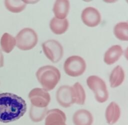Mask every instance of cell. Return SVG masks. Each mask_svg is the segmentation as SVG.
<instances>
[{
  "label": "cell",
  "mask_w": 128,
  "mask_h": 125,
  "mask_svg": "<svg viewBox=\"0 0 128 125\" xmlns=\"http://www.w3.org/2000/svg\"><path fill=\"white\" fill-rule=\"evenodd\" d=\"M27 109L25 100L12 93L0 94V122L8 123L18 120Z\"/></svg>",
  "instance_id": "6da1fadb"
},
{
  "label": "cell",
  "mask_w": 128,
  "mask_h": 125,
  "mask_svg": "<svg viewBox=\"0 0 128 125\" xmlns=\"http://www.w3.org/2000/svg\"><path fill=\"white\" fill-rule=\"evenodd\" d=\"M36 77L42 88L50 91L55 88L58 83L61 74L56 67L46 65L40 68L36 72Z\"/></svg>",
  "instance_id": "7a4b0ae2"
},
{
  "label": "cell",
  "mask_w": 128,
  "mask_h": 125,
  "mask_svg": "<svg viewBox=\"0 0 128 125\" xmlns=\"http://www.w3.org/2000/svg\"><path fill=\"white\" fill-rule=\"evenodd\" d=\"M86 84L94 93L95 99L98 102L104 103L108 100L109 94L106 84L100 77L94 75L89 76L86 79Z\"/></svg>",
  "instance_id": "3957f363"
},
{
  "label": "cell",
  "mask_w": 128,
  "mask_h": 125,
  "mask_svg": "<svg viewBox=\"0 0 128 125\" xmlns=\"http://www.w3.org/2000/svg\"><path fill=\"white\" fill-rule=\"evenodd\" d=\"M15 39L16 46L22 50L33 48L38 42L36 32L33 29L29 28H26L20 30Z\"/></svg>",
  "instance_id": "277c9868"
},
{
  "label": "cell",
  "mask_w": 128,
  "mask_h": 125,
  "mask_svg": "<svg viewBox=\"0 0 128 125\" xmlns=\"http://www.w3.org/2000/svg\"><path fill=\"white\" fill-rule=\"evenodd\" d=\"M86 65L84 59L78 56H72L66 60L64 69L68 76L78 77L82 75L86 70Z\"/></svg>",
  "instance_id": "5b68a950"
},
{
  "label": "cell",
  "mask_w": 128,
  "mask_h": 125,
  "mask_svg": "<svg viewBox=\"0 0 128 125\" xmlns=\"http://www.w3.org/2000/svg\"><path fill=\"white\" fill-rule=\"evenodd\" d=\"M42 48L46 58L54 63L58 62L63 56V47L55 40H48L44 42Z\"/></svg>",
  "instance_id": "8992f818"
},
{
  "label": "cell",
  "mask_w": 128,
  "mask_h": 125,
  "mask_svg": "<svg viewBox=\"0 0 128 125\" xmlns=\"http://www.w3.org/2000/svg\"><path fill=\"white\" fill-rule=\"evenodd\" d=\"M31 104L40 108H47L50 102V96L43 88H36L32 89L28 94Z\"/></svg>",
  "instance_id": "52a82bcc"
},
{
  "label": "cell",
  "mask_w": 128,
  "mask_h": 125,
  "mask_svg": "<svg viewBox=\"0 0 128 125\" xmlns=\"http://www.w3.org/2000/svg\"><path fill=\"white\" fill-rule=\"evenodd\" d=\"M56 99L62 107L67 108L71 106L75 103L72 87L68 85L60 86L56 91Z\"/></svg>",
  "instance_id": "ba28073f"
},
{
  "label": "cell",
  "mask_w": 128,
  "mask_h": 125,
  "mask_svg": "<svg viewBox=\"0 0 128 125\" xmlns=\"http://www.w3.org/2000/svg\"><path fill=\"white\" fill-rule=\"evenodd\" d=\"M81 18L84 24L86 26L95 27L100 22L101 15L96 8L89 6L83 10L81 14Z\"/></svg>",
  "instance_id": "9c48e42d"
},
{
  "label": "cell",
  "mask_w": 128,
  "mask_h": 125,
  "mask_svg": "<svg viewBox=\"0 0 128 125\" xmlns=\"http://www.w3.org/2000/svg\"><path fill=\"white\" fill-rule=\"evenodd\" d=\"M65 113L58 108L48 110L45 117L44 125H66Z\"/></svg>",
  "instance_id": "30bf717a"
},
{
  "label": "cell",
  "mask_w": 128,
  "mask_h": 125,
  "mask_svg": "<svg viewBox=\"0 0 128 125\" xmlns=\"http://www.w3.org/2000/svg\"><path fill=\"white\" fill-rule=\"evenodd\" d=\"M72 122L74 125H92L94 118L92 113L88 110L80 109L74 114Z\"/></svg>",
  "instance_id": "8fae6325"
},
{
  "label": "cell",
  "mask_w": 128,
  "mask_h": 125,
  "mask_svg": "<svg viewBox=\"0 0 128 125\" xmlns=\"http://www.w3.org/2000/svg\"><path fill=\"white\" fill-rule=\"evenodd\" d=\"M120 108L118 104L112 102L106 107L105 112V118L107 124L112 125L116 124L120 116Z\"/></svg>",
  "instance_id": "7c38bea8"
},
{
  "label": "cell",
  "mask_w": 128,
  "mask_h": 125,
  "mask_svg": "<svg viewBox=\"0 0 128 125\" xmlns=\"http://www.w3.org/2000/svg\"><path fill=\"white\" fill-rule=\"evenodd\" d=\"M123 53L122 46L118 44L113 45L104 54V62L108 65H112L116 62Z\"/></svg>",
  "instance_id": "4fadbf2b"
},
{
  "label": "cell",
  "mask_w": 128,
  "mask_h": 125,
  "mask_svg": "<svg viewBox=\"0 0 128 125\" xmlns=\"http://www.w3.org/2000/svg\"><path fill=\"white\" fill-rule=\"evenodd\" d=\"M70 6V2L68 0H56L54 3L52 8L55 17L58 19H65L68 14Z\"/></svg>",
  "instance_id": "5bb4252c"
},
{
  "label": "cell",
  "mask_w": 128,
  "mask_h": 125,
  "mask_svg": "<svg viewBox=\"0 0 128 125\" xmlns=\"http://www.w3.org/2000/svg\"><path fill=\"white\" fill-rule=\"evenodd\" d=\"M125 78L124 72L120 66H116L111 72L109 82L112 88H116L120 86L124 81Z\"/></svg>",
  "instance_id": "9a60e30c"
},
{
  "label": "cell",
  "mask_w": 128,
  "mask_h": 125,
  "mask_svg": "<svg viewBox=\"0 0 128 125\" xmlns=\"http://www.w3.org/2000/svg\"><path fill=\"white\" fill-rule=\"evenodd\" d=\"M68 21L66 18L61 20L54 17L50 21V28L53 33L56 34H64L68 29Z\"/></svg>",
  "instance_id": "2e32d148"
},
{
  "label": "cell",
  "mask_w": 128,
  "mask_h": 125,
  "mask_svg": "<svg viewBox=\"0 0 128 125\" xmlns=\"http://www.w3.org/2000/svg\"><path fill=\"white\" fill-rule=\"evenodd\" d=\"M0 44L3 51L6 53H10L12 50L16 45V39L11 34L5 32L1 38Z\"/></svg>",
  "instance_id": "e0dca14e"
},
{
  "label": "cell",
  "mask_w": 128,
  "mask_h": 125,
  "mask_svg": "<svg viewBox=\"0 0 128 125\" xmlns=\"http://www.w3.org/2000/svg\"><path fill=\"white\" fill-rule=\"evenodd\" d=\"M114 34L119 40L128 41V22H122L116 24L114 28Z\"/></svg>",
  "instance_id": "ac0fdd59"
},
{
  "label": "cell",
  "mask_w": 128,
  "mask_h": 125,
  "mask_svg": "<svg viewBox=\"0 0 128 125\" xmlns=\"http://www.w3.org/2000/svg\"><path fill=\"white\" fill-rule=\"evenodd\" d=\"M47 112V108H38L31 104L29 116L30 120L33 122H38L42 121L45 118Z\"/></svg>",
  "instance_id": "d6986e66"
},
{
  "label": "cell",
  "mask_w": 128,
  "mask_h": 125,
  "mask_svg": "<svg viewBox=\"0 0 128 125\" xmlns=\"http://www.w3.org/2000/svg\"><path fill=\"white\" fill-rule=\"evenodd\" d=\"M72 87L74 91L75 103L78 105L84 104L86 101V94L83 86L80 82H76Z\"/></svg>",
  "instance_id": "ffe728a7"
},
{
  "label": "cell",
  "mask_w": 128,
  "mask_h": 125,
  "mask_svg": "<svg viewBox=\"0 0 128 125\" xmlns=\"http://www.w3.org/2000/svg\"><path fill=\"white\" fill-rule=\"evenodd\" d=\"M6 8L10 12L18 13L22 12L26 7V4L24 0H10L4 1Z\"/></svg>",
  "instance_id": "44dd1931"
},
{
  "label": "cell",
  "mask_w": 128,
  "mask_h": 125,
  "mask_svg": "<svg viewBox=\"0 0 128 125\" xmlns=\"http://www.w3.org/2000/svg\"><path fill=\"white\" fill-rule=\"evenodd\" d=\"M4 66V56L1 50H0V68Z\"/></svg>",
  "instance_id": "7402d4cb"
},
{
  "label": "cell",
  "mask_w": 128,
  "mask_h": 125,
  "mask_svg": "<svg viewBox=\"0 0 128 125\" xmlns=\"http://www.w3.org/2000/svg\"><path fill=\"white\" fill-rule=\"evenodd\" d=\"M124 56L125 58L128 60V47L126 48L124 52Z\"/></svg>",
  "instance_id": "603a6c76"
},
{
  "label": "cell",
  "mask_w": 128,
  "mask_h": 125,
  "mask_svg": "<svg viewBox=\"0 0 128 125\" xmlns=\"http://www.w3.org/2000/svg\"><path fill=\"white\" fill-rule=\"evenodd\" d=\"M127 2H128V0H127Z\"/></svg>",
  "instance_id": "cb8c5ba5"
},
{
  "label": "cell",
  "mask_w": 128,
  "mask_h": 125,
  "mask_svg": "<svg viewBox=\"0 0 128 125\" xmlns=\"http://www.w3.org/2000/svg\"></svg>",
  "instance_id": "d4e9b609"
}]
</instances>
